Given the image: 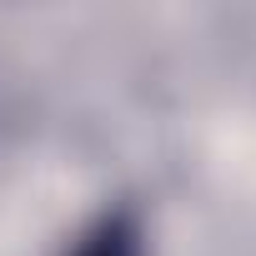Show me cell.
I'll return each mask as SVG.
<instances>
[{
  "label": "cell",
  "instance_id": "cell-1",
  "mask_svg": "<svg viewBox=\"0 0 256 256\" xmlns=\"http://www.w3.org/2000/svg\"><path fill=\"white\" fill-rule=\"evenodd\" d=\"M66 256H146V226H141V211L131 201H116L106 206L70 246Z\"/></svg>",
  "mask_w": 256,
  "mask_h": 256
}]
</instances>
